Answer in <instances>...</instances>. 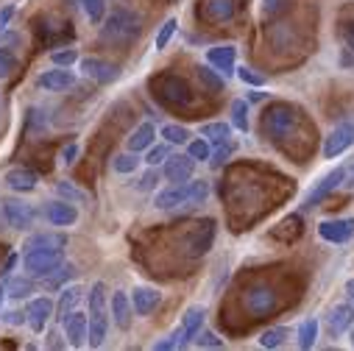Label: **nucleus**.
<instances>
[{
    "label": "nucleus",
    "mask_w": 354,
    "mask_h": 351,
    "mask_svg": "<svg viewBox=\"0 0 354 351\" xmlns=\"http://www.w3.org/2000/svg\"><path fill=\"white\" fill-rule=\"evenodd\" d=\"M86 301H90V312H86V343L90 348L104 345L106 332H109V296H106V285L95 282L86 293Z\"/></svg>",
    "instance_id": "f257e3e1"
},
{
    "label": "nucleus",
    "mask_w": 354,
    "mask_h": 351,
    "mask_svg": "<svg viewBox=\"0 0 354 351\" xmlns=\"http://www.w3.org/2000/svg\"><path fill=\"white\" fill-rule=\"evenodd\" d=\"M59 265H64V248H31L23 251V268L31 279H45Z\"/></svg>",
    "instance_id": "f03ea898"
},
{
    "label": "nucleus",
    "mask_w": 354,
    "mask_h": 351,
    "mask_svg": "<svg viewBox=\"0 0 354 351\" xmlns=\"http://www.w3.org/2000/svg\"><path fill=\"white\" fill-rule=\"evenodd\" d=\"M296 109L290 104H274L268 112L262 115V134L271 140H282L290 134V129L296 126Z\"/></svg>",
    "instance_id": "7ed1b4c3"
},
{
    "label": "nucleus",
    "mask_w": 354,
    "mask_h": 351,
    "mask_svg": "<svg viewBox=\"0 0 354 351\" xmlns=\"http://www.w3.org/2000/svg\"><path fill=\"white\" fill-rule=\"evenodd\" d=\"M140 28V17L134 12H126V9H115L109 17H106V26H104V39H112V42H126L137 34Z\"/></svg>",
    "instance_id": "20e7f679"
},
{
    "label": "nucleus",
    "mask_w": 354,
    "mask_h": 351,
    "mask_svg": "<svg viewBox=\"0 0 354 351\" xmlns=\"http://www.w3.org/2000/svg\"><path fill=\"white\" fill-rule=\"evenodd\" d=\"M346 173H348V167L346 164H337L335 170H329L326 176H324V179L304 196V201H301V209H313V207H318L329 193H335L343 182H346Z\"/></svg>",
    "instance_id": "39448f33"
},
{
    "label": "nucleus",
    "mask_w": 354,
    "mask_h": 351,
    "mask_svg": "<svg viewBox=\"0 0 354 351\" xmlns=\"http://www.w3.org/2000/svg\"><path fill=\"white\" fill-rule=\"evenodd\" d=\"M156 98H159L162 104H167V106H179V109H185V106L193 104L190 86H187L182 78H173V75L159 81V93H156Z\"/></svg>",
    "instance_id": "423d86ee"
},
{
    "label": "nucleus",
    "mask_w": 354,
    "mask_h": 351,
    "mask_svg": "<svg viewBox=\"0 0 354 351\" xmlns=\"http://www.w3.org/2000/svg\"><path fill=\"white\" fill-rule=\"evenodd\" d=\"M204 318H207V310L204 307H190L182 318V326L173 332V345L176 348H185L187 343L196 340V334L204 329Z\"/></svg>",
    "instance_id": "0eeeda50"
},
{
    "label": "nucleus",
    "mask_w": 354,
    "mask_h": 351,
    "mask_svg": "<svg viewBox=\"0 0 354 351\" xmlns=\"http://www.w3.org/2000/svg\"><path fill=\"white\" fill-rule=\"evenodd\" d=\"M162 164H165L162 176H165L170 184L190 182V179H193V173H196V159H193L190 153H170Z\"/></svg>",
    "instance_id": "6e6552de"
},
{
    "label": "nucleus",
    "mask_w": 354,
    "mask_h": 351,
    "mask_svg": "<svg viewBox=\"0 0 354 351\" xmlns=\"http://www.w3.org/2000/svg\"><path fill=\"white\" fill-rule=\"evenodd\" d=\"M351 145H354V123L348 120V123L335 126V129L326 134V140H324V159H337V156L346 153Z\"/></svg>",
    "instance_id": "1a4fd4ad"
},
{
    "label": "nucleus",
    "mask_w": 354,
    "mask_h": 351,
    "mask_svg": "<svg viewBox=\"0 0 354 351\" xmlns=\"http://www.w3.org/2000/svg\"><path fill=\"white\" fill-rule=\"evenodd\" d=\"M3 215H6L9 226H12V229H17V231L31 229V226H34V220H37V209H34L31 204H26V201H17V198L3 201Z\"/></svg>",
    "instance_id": "9d476101"
},
{
    "label": "nucleus",
    "mask_w": 354,
    "mask_h": 351,
    "mask_svg": "<svg viewBox=\"0 0 354 351\" xmlns=\"http://www.w3.org/2000/svg\"><path fill=\"white\" fill-rule=\"evenodd\" d=\"M318 234L321 240L332 243V245H343L354 237V218H335V220H321L318 223Z\"/></svg>",
    "instance_id": "9b49d317"
},
{
    "label": "nucleus",
    "mask_w": 354,
    "mask_h": 351,
    "mask_svg": "<svg viewBox=\"0 0 354 351\" xmlns=\"http://www.w3.org/2000/svg\"><path fill=\"white\" fill-rule=\"evenodd\" d=\"M156 209H179V207H190V182H179V184H170L165 190L156 193L153 198Z\"/></svg>",
    "instance_id": "f8f14e48"
},
{
    "label": "nucleus",
    "mask_w": 354,
    "mask_h": 351,
    "mask_svg": "<svg viewBox=\"0 0 354 351\" xmlns=\"http://www.w3.org/2000/svg\"><path fill=\"white\" fill-rule=\"evenodd\" d=\"M207 64L212 70H218L223 78L234 75V70H237V48L234 45H215V48H209L207 50Z\"/></svg>",
    "instance_id": "ddd939ff"
},
{
    "label": "nucleus",
    "mask_w": 354,
    "mask_h": 351,
    "mask_svg": "<svg viewBox=\"0 0 354 351\" xmlns=\"http://www.w3.org/2000/svg\"><path fill=\"white\" fill-rule=\"evenodd\" d=\"M53 312H56V304H53L48 296H39V298H31V301H28V307H26V321H28V326L39 334V332H45V326H48V321L53 318Z\"/></svg>",
    "instance_id": "4468645a"
},
{
    "label": "nucleus",
    "mask_w": 354,
    "mask_h": 351,
    "mask_svg": "<svg viewBox=\"0 0 354 351\" xmlns=\"http://www.w3.org/2000/svg\"><path fill=\"white\" fill-rule=\"evenodd\" d=\"M81 73H84L86 78L98 81V84H112V81L120 78V70H118L115 64L98 59V56H86V59H81Z\"/></svg>",
    "instance_id": "2eb2a0df"
},
{
    "label": "nucleus",
    "mask_w": 354,
    "mask_h": 351,
    "mask_svg": "<svg viewBox=\"0 0 354 351\" xmlns=\"http://www.w3.org/2000/svg\"><path fill=\"white\" fill-rule=\"evenodd\" d=\"M62 334H64V340H67L73 348L86 345V312L73 310V312L62 321Z\"/></svg>",
    "instance_id": "dca6fc26"
},
{
    "label": "nucleus",
    "mask_w": 354,
    "mask_h": 351,
    "mask_svg": "<svg viewBox=\"0 0 354 351\" xmlns=\"http://www.w3.org/2000/svg\"><path fill=\"white\" fill-rule=\"evenodd\" d=\"M245 307L259 318V315H271L277 307H279V298L271 287H254L248 296H245Z\"/></svg>",
    "instance_id": "f3484780"
},
{
    "label": "nucleus",
    "mask_w": 354,
    "mask_h": 351,
    "mask_svg": "<svg viewBox=\"0 0 354 351\" xmlns=\"http://www.w3.org/2000/svg\"><path fill=\"white\" fill-rule=\"evenodd\" d=\"M42 218H45L50 226H73V223L78 220V209H75V204L59 198V201H53V204H48V207L42 209Z\"/></svg>",
    "instance_id": "a211bd4d"
},
{
    "label": "nucleus",
    "mask_w": 354,
    "mask_h": 351,
    "mask_svg": "<svg viewBox=\"0 0 354 351\" xmlns=\"http://www.w3.org/2000/svg\"><path fill=\"white\" fill-rule=\"evenodd\" d=\"M109 312H112V321L120 332H129L131 329V318H134V307H131V298L129 293L123 290H115L112 296V304H109Z\"/></svg>",
    "instance_id": "6ab92c4d"
},
{
    "label": "nucleus",
    "mask_w": 354,
    "mask_h": 351,
    "mask_svg": "<svg viewBox=\"0 0 354 351\" xmlns=\"http://www.w3.org/2000/svg\"><path fill=\"white\" fill-rule=\"evenodd\" d=\"M37 84L48 93H64L75 84V75L70 73V67H56V70H48L37 78Z\"/></svg>",
    "instance_id": "aec40b11"
},
{
    "label": "nucleus",
    "mask_w": 354,
    "mask_h": 351,
    "mask_svg": "<svg viewBox=\"0 0 354 351\" xmlns=\"http://www.w3.org/2000/svg\"><path fill=\"white\" fill-rule=\"evenodd\" d=\"M354 323V307L351 304H335L326 315V329L332 337H340L343 332H348Z\"/></svg>",
    "instance_id": "412c9836"
},
{
    "label": "nucleus",
    "mask_w": 354,
    "mask_h": 351,
    "mask_svg": "<svg viewBox=\"0 0 354 351\" xmlns=\"http://www.w3.org/2000/svg\"><path fill=\"white\" fill-rule=\"evenodd\" d=\"M237 15V0H204V17L209 23H229Z\"/></svg>",
    "instance_id": "4be33fe9"
},
{
    "label": "nucleus",
    "mask_w": 354,
    "mask_h": 351,
    "mask_svg": "<svg viewBox=\"0 0 354 351\" xmlns=\"http://www.w3.org/2000/svg\"><path fill=\"white\" fill-rule=\"evenodd\" d=\"M37 173L34 170H28V167H12L9 173H6V184H9V190H15V193H34L37 190Z\"/></svg>",
    "instance_id": "5701e85b"
},
{
    "label": "nucleus",
    "mask_w": 354,
    "mask_h": 351,
    "mask_svg": "<svg viewBox=\"0 0 354 351\" xmlns=\"http://www.w3.org/2000/svg\"><path fill=\"white\" fill-rule=\"evenodd\" d=\"M159 301H162V296H159V290H153V287H134V293H131L134 315H142V318L151 315Z\"/></svg>",
    "instance_id": "b1692460"
},
{
    "label": "nucleus",
    "mask_w": 354,
    "mask_h": 351,
    "mask_svg": "<svg viewBox=\"0 0 354 351\" xmlns=\"http://www.w3.org/2000/svg\"><path fill=\"white\" fill-rule=\"evenodd\" d=\"M212 240H215V220H204V226L198 223L196 234L190 237V254L198 256V254H207L212 248Z\"/></svg>",
    "instance_id": "393cba45"
},
{
    "label": "nucleus",
    "mask_w": 354,
    "mask_h": 351,
    "mask_svg": "<svg viewBox=\"0 0 354 351\" xmlns=\"http://www.w3.org/2000/svg\"><path fill=\"white\" fill-rule=\"evenodd\" d=\"M81 298H84V287H78V285H64V290H62V296H59V304H56V318L59 321H64L78 304H81Z\"/></svg>",
    "instance_id": "a878e982"
},
{
    "label": "nucleus",
    "mask_w": 354,
    "mask_h": 351,
    "mask_svg": "<svg viewBox=\"0 0 354 351\" xmlns=\"http://www.w3.org/2000/svg\"><path fill=\"white\" fill-rule=\"evenodd\" d=\"M67 245V234L62 231H39V234H31L23 245V251H31V248H64Z\"/></svg>",
    "instance_id": "bb28decb"
},
{
    "label": "nucleus",
    "mask_w": 354,
    "mask_h": 351,
    "mask_svg": "<svg viewBox=\"0 0 354 351\" xmlns=\"http://www.w3.org/2000/svg\"><path fill=\"white\" fill-rule=\"evenodd\" d=\"M153 140H156L153 123H142V126H137V129L131 131V137H129V151H134V153L148 151V148L153 145Z\"/></svg>",
    "instance_id": "cd10ccee"
},
{
    "label": "nucleus",
    "mask_w": 354,
    "mask_h": 351,
    "mask_svg": "<svg viewBox=\"0 0 354 351\" xmlns=\"http://www.w3.org/2000/svg\"><path fill=\"white\" fill-rule=\"evenodd\" d=\"M75 265H70V262H67V265H59L53 274H48L45 279H42V285L48 287V290H59V287H64L70 279H75Z\"/></svg>",
    "instance_id": "c85d7f7f"
},
{
    "label": "nucleus",
    "mask_w": 354,
    "mask_h": 351,
    "mask_svg": "<svg viewBox=\"0 0 354 351\" xmlns=\"http://www.w3.org/2000/svg\"><path fill=\"white\" fill-rule=\"evenodd\" d=\"M201 137L212 145H221V142H226L229 137H232V126L229 123H207V126H201Z\"/></svg>",
    "instance_id": "c756f323"
},
{
    "label": "nucleus",
    "mask_w": 354,
    "mask_h": 351,
    "mask_svg": "<svg viewBox=\"0 0 354 351\" xmlns=\"http://www.w3.org/2000/svg\"><path fill=\"white\" fill-rule=\"evenodd\" d=\"M288 334H290L288 326H271V329H265V332L259 334V345H262V348H279V345L288 340Z\"/></svg>",
    "instance_id": "7c9ffc66"
},
{
    "label": "nucleus",
    "mask_w": 354,
    "mask_h": 351,
    "mask_svg": "<svg viewBox=\"0 0 354 351\" xmlns=\"http://www.w3.org/2000/svg\"><path fill=\"white\" fill-rule=\"evenodd\" d=\"M318 340V321L315 318H304L299 323V348H313Z\"/></svg>",
    "instance_id": "2f4dec72"
},
{
    "label": "nucleus",
    "mask_w": 354,
    "mask_h": 351,
    "mask_svg": "<svg viewBox=\"0 0 354 351\" xmlns=\"http://www.w3.org/2000/svg\"><path fill=\"white\" fill-rule=\"evenodd\" d=\"M81 9L93 26H101L106 17V0H81Z\"/></svg>",
    "instance_id": "473e14b6"
},
{
    "label": "nucleus",
    "mask_w": 354,
    "mask_h": 351,
    "mask_svg": "<svg viewBox=\"0 0 354 351\" xmlns=\"http://www.w3.org/2000/svg\"><path fill=\"white\" fill-rule=\"evenodd\" d=\"M162 137H165V142H170V145H187V142L193 140V137H190V129L176 126V123L162 126Z\"/></svg>",
    "instance_id": "72a5a7b5"
},
{
    "label": "nucleus",
    "mask_w": 354,
    "mask_h": 351,
    "mask_svg": "<svg viewBox=\"0 0 354 351\" xmlns=\"http://www.w3.org/2000/svg\"><path fill=\"white\" fill-rule=\"evenodd\" d=\"M248 101L245 98H237V101H232V126L237 129V131H248Z\"/></svg>",
    "instance_id": "f704fd0d"
},
{
    "label": "nucleus",
    "mask_w": 354,
    "mask_h": 351,
    "mask_svg": "<svg viewBox=\"0 0 354 351\" xmlns=\"http://www.w3.org/2000/svg\"><path fill=\"white\" fill-rule=\"evenodd\" d=\"M140 167V156L134 151H126V153H118L112 159V170L115 173H134Z\"/></svg>",
    "instance_id": "c9c22d12"
},
{
    "label": "nucleus",
    "mask_w": 354,
    "mask_h": 351,
    "mask_svg": "<svg viewBox=\"0 0 354 351\" xmlns=\"http://www.w3.org/2000/svg\"><path fill=\"white\" fill-rule=\"evenodd\" d=\"M31 290H34L31 276H17V279H9V285H6V296H12V298H26Z\"/></svg>",
    "instance_id": "e433bc0d"
},
{
    "label": "nucleus",
    "mask_w": 354,
    "mask_h": 351,
    "mask_svg": "<svg viewBox=\"0 0 354 351\" xmlns=\"http://www.w3.org/2000/svg\"><path fill=\"white\" fill-rule=\"evenodd\" d=\"M56 193H59V198H64V201H70V204H84V201H86V193L78 190L73 182H59V184H56Z\"/></svg>",
    "instance_id": "4c0bfd02"
},
{
    "label": "nucleus",
    "mask_w": 354,
    "mask_h": 351,
    "mask_svg": "<svg viewBox=\"0 0 354 351\" xmlns=\"http://www.w3.org/2000/svg\"><path fill=\"white\" fill-rule=\"evenodd\" d=\"M187 153H190L196 162H207V159L212 156V145H209L204 137H198V140H190V142H187Z\"/></svg>",
    "instance_id": "58836bf2"
},
{
    "label": "nucleus",
    "mask_w": 354,
    "mask_h": 351,
    "mask_svg": "<svg viewBox=\"0 0 354 351\" xmlns=\"http://www.w3.org/2000/svg\"><path fill=\"white\" fill-rule=\"evenodd\" d=\"M159 182H162V173L148 164V170L140 176V182H137V190H140V193H151V190H156Z\"/></svg>",
    "instance_id": "ea45409f"
},
{
    "label": "nucleus",
    "mask_w": 354,
    "mask_h": 351,
    "mask_svg": "<svg viewBox=\"0 0 354 351\" xmlns=\"http://www.w3.org/2000/svg\"><path fill=\"white\" fill-rule=\"evenodd\" d=\"M170 156V142H159V145H151L148 148V156H145V164L151 167H159L165 159Z\"/></svg>",
    "instance_id": "a19ab883"
},
{
    "label": "nucleus",
    "mask_w": 354,
    "mask_h": 351,
    "mask_svg": "<svg viewBox=\"0 0 354 351\" xmlns=\"http://www.w3.org/2000/svg\"><path fill=\"white\" fill-rule=\"evenodd\" d=\"M198 78L209 86L212 93H218V90H223V75L218 73V70H212V67H198Z\"/></svg>",
    "instance_id": "79ce46f5"
},
{
    "label": "nucleus",
    "mask_w": 354,
    "mask_h": 351,
    "mask_svg": "<svg viewBox=\"0 0 354 351\" xmlns=\"http://www.w3.org/2000/svg\"><path fill=\"white\" fill-rule=\"evenodd\" d=\"M196 345L198 348H223V337H218L212 329H201L196 334Z\"/></svg>",
    "instance_id": "37998d69"
},
{
    "label": "nucleus",
    "mask_w": 354,
    "mask_h": 351,
    "mask_svg": "<svg viewBox=\"0 0 354 351\" xmlns=\"http://www.w3.org/2000/svg\"><path fill=\"white\" fill-rule=\"evenodd\" d=\"M176 17H167L165 23H162V28H159V34H156V50H162V48H167V42H170V37L176 34Z\"/></svg>",
    "instance_id": "c03bdc74"
},
{
    "label": "nucleus",
    "mask_w": 354,
    "mask_h": 351,
    "mask_svg": "<svg viewBox=\"0 0 354 351\" xmlns=\"http://www.w3.org/2000/svg\"><path fill=\"white\" fill-rule=\"evenodd\" d=\"M50 61H53L56 67H70V64H75V61H78V50H75V48L56 50V53H50Z\"/></svg>",
    "instance_id": "a18cd8bd"
},
{
    "label": "nucleus",
    "mask_w": 354,
    "mask_h": 351,
    "mask_svg": "<svg viewBox=\"0 0 354 351\" xmlns=\"http://www.w3.org/2000/svg\"><path fill=\"white\" fill-rule=\"evenodd\" d=\"M17 70V56L12 50H0V78H9Z\"/></svg>",
    "instance_id": "49530a36"
},
{
    "label": "nucleus",
    "mask_w": 354,
    "mask_h": 351,
    "mask_svg": "<svg viewBox=\"0 0 354 351\" xmlns=\"http://www.w3.org/2000/svg\"><path fill=\"white\" fill-rule=\"evenodd\" d=\"M288 3L290 0H262V15L265 17H277V15H282L288 9Z\"/></svg>",
    "instance_id": "de8ad7c7"
},
{
    "label": "nucleus",
    "mask_w": 354,
    "mask_h": 351,
    "mask_svg": "<svg viewBox=\"0 0 354 351\" xmlns=\"http://www.w3.org/2000/svg\"><path fill=\"white\" fill-rule=\"evenodd\" d=\"M234 73H237V78H240L243 84H248V86H262V84H265V78H262L259 73H254L251 67H237Z\"/></svg>",
    "instance_id": "09e8293b"
},
{
    "label": "nucleus",
    "mask_w": 354,
    "mask_h": 351,
    "mask_svg": "<svg viewBox=\"0 0 354 351\" xmlns=\"http://www.w3.org/2000/svg\"><path fill=\"white\" fill-rule=\"evenodd\" d=\"M232 153H234V142H229V140H226V142H221V148H218V151L209 156L212 167H221V164H223V162H226Z\"/></svg>",
    "instance_id": "8fccbe9b"
},
{
    "label": "nucleus",
    "mask_w": 354,
    "mask_h": 351,
    "mask_svg": "<svg viewBox=\"0 0 354 351\" xmlns=\"http://www.w3.org/2000/svg\"><path fill=\"white\" fill-rule=\"evenodd\" d=\"M75 156H78V145H75V142H70L67 148H62V153H59V162H62L64 167H70V164L75 162Z\"/></svg>",
    "instance_id": "3c124183"
},
{
    "label": "nucleus",
    "mask_w": 354,
    "mask_h": 351,
    "mask_svg": "<svg viewBox=\"0 0 354 351\" xmlns=\"http://www.w3.org/2000/svg\"><path fill=\"white\" fill-rule=\"evenodd\" d=\"M12 17H15V6H12V3H9V6H3V9H0V31H6V28H9Z\"/></svg>",
    "instance_id": "603ef678"
},
{
    "label": "nucleus",
    "mask_w": 354,
    "mask_h": 351,
    "mask_svg": "<svg viewBox=\"0 0 354 351\" xmlns=\"http://www.w3.org/2000/svg\"><path fill=\"white\" fill-rule=\"evenodd\" d=\"M17 259H20L17 254H9V259H6V265H3V268H0V282H3V279H9V276H12V268L17 265Z\"/></svg>",
    "instance_id": "864d4df0"
},
{
    "label": "nucleus",
    "mask_w": 354,
    "mask_h": 351,
    "mask_svg": "<svg viewBox=\"0 0 354 351\" xmlns=\"http://www.w3.org/2000/svg\"><path fill=\"white\" fill-rule=\"evenodd\" d=\"M340 37H343L346 48H348V50H354V23H346V26H343V31H340Z\"/></svg>",
    "instance_id": "5fc2aeb1"
},
{
    "label": "nucleus",
    "mask_w": 354,
    "mask_h": 351,
    "mask_svg": "<svg viewBox=\"0 0 354 351\" xmlns=\"http://www.w3.org/2000/svg\"><path fill=\"white\" fill-rule=\"evenodd\" d=\"M0 321H3V323H12V326H20V323L26 321V315H23V312H6V315H0Z\"/></svg>",
    "instance_id": "6e6d98bb"
},
{
    "label": "nucleus",
    "mask_w": 354,
    "mask_h": 351,
    "mask_svg": "<svg viewBox=\"0 0 354 351\" xmlns=\"http://www.w3.org/2000/svg\"><path fill=\"white\" fill-rule=\"evenodd\" d=\"M64 345H67V340H62L59 332H50L48 334V348H64Z\"/></svg>",
    "instance_id": "4d7b16f0"
},
{
    "label": "nucleus",
    "mask_w": 354,
    "mask_h": 351,
    "mask_svg": "<svg viewBox=\"0 0 354 351\" xmlns=\"http://www.w3.org/2000/svg\"><path fill=\"white\" fill-rule=\"evenodd\" d=\"M265 98H268V93H262L259 86H254V93H248V95H245V101H248V104H259V101H265Z\"/></svg>",
    "instance_id": "13d9d810"
},
{
    "label": "nucleus",
    "mask_w": 354,
    "mask_h": 351,
    "mask_svg": "<svg viewBox=\"0 0 354 351\" xmlns=\"http://www.w3.org/2000/svg\"><path fill=\"white\" fill-rule=\"evenodd\" d=\"M346 293H348V298L354 301V279H348V282H346Z\"/></svg>",
    "instance_id": "bf43d9fd"
},
{
    "label": "nucleus",
    "mask_w": 354,
    "mask_h": 351,
    "mask_svg": "<svg viewBox=\"0 0 354 351\" xmlns=\"http://www.w3.org/2000/svg\"><path fill=\"white\" fill-rule=\"evenodd\" d=\"M3 298H6V287L0 285V304H3Z\"/></svg>",
    "instance_id": "052dcab7"
},
{
    "label": "nucleus",
    "mask_w": 354,
    "mask_h": 351,
    "mask_svg": "<svg viewBox=\"0 0 354 351\" xmlns=\"http://www.w3.org/2000/svg\"><path fill=\"white\" fill-rule=\"evenodd\" d=\"M348 334H351V345H354V326H351V329H348Z\"/></svg>",
    "instance_id": "680f3d73"
}]
</instances>
